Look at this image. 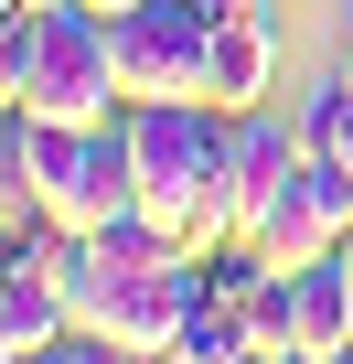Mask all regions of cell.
<instances>
[{"instance_id":"cell-8","label":"cell","mask_w":353,"mask_h":364,"mask_svg":"<svg viewBox=\"0 0 353 364\" xmlns=\"http://www.w3.org/2000/svg\"><path fill=\"white\" fill-rule=\"evenodd\" d=\"M75 332V300L43 268H0V353H54Z\"/></svg>"},{"instance_id":"cell-6","label":"cell","mask_w":353,"mask_h":364,"mask_svg":"<svg viewBox=\"0 0 353 364\" xmlns=\"http://www.w3.org/2000/svg\"><path fill=\"white\" fill-rule=\"evenodd\" d=\"M268 86H278V33H268L257 0H246V11H236V22H214V43H204V107L246 118Z\"/></svg>"},{"instance_id":"cell-3","label":"cell","mask_w":353,"mask_h":364,"mask_svg":"<svg viewBox=\"0 0 353 364\" xmlns=\"http://www.w3.org/2000/svg\"><path fill=\"white\" fill-rule=\"evenodd\" d=\"M204 0H139V11L118 22V75H129V107L150 97H204Z\"/></svg>"},{"instance_id":"cell-7","label":"cell","mask_w":353,"mask_h":364,"mask_svg":"<svg viewBox=\"0 0 353 364\" xmlns=\"http://www.w3.org/2000/svg\"><path fill=\"white\" fill-rule=\"evenodd\" d=\"M246 247H257L268 268H321V257L342 247V215L321 204V182H310V161H300V182L278 193V215H268V225H257Z\"/></svg>"},{"instance_id":"cell-1","label":"cell","mask_w":353,"mask_h":364,"mask_svg":"<svg viewBox=\"0 0 353 364\" xmlns=\"http://www.w3.org/2000/svg\"><path fill=\"white\" fill-rule=\"evenodd\" d=\"M0 204L11 225H65V236H97L107 215L139 204V171H129V118H97V129H65V118H22L0 129Z\"/></svg>"},{"instance_id":"cell-9","label":"cell","mask_w":353,"mask_h":364,"mask_svg":"<svg viewBox=\"0 0 353 364\" xmlns=\"http://www.w3.org/2000/svg\"><path fill=\"white\" fill-rule=\"evenodd\" d=\"M246 353H257V332H246L236 300H204V311L183 321V343H171V364H246Z\"/></svg>"},{"instance_id":"cell-15","label":"cell","mask_w":353,"mask_h":364,"mask_svg":"<svg viewBox=\"0 0 353 364\" xmlns=\"http://www.w3.org/2000/svg\"><path fill=\"white\" fill-rule=\"evenodd\" d=\"M342 279H353V236H342Z\"/></svg>"},{"instance_id":"cell-2","label":"cell","mask_w":353,"mask_h":364,"mask_svg":"<svg viewBox=\"0 0 353 364\" xmlns=\"http://www.w3.org/2000/svg\"><path fill=\"white\" fill-rule=\"evenodd\" d=\"M22 118H65V129H97L129 107V75H118V22L86 11V0H54L33 11V75L11 86Z\"/></svg>"},{"instance_id":"cell-10","label":"cell","mask_w":353,"mask_h":364,"mask_svg":"<svg viewBox=\"0 0 353 364\" xmlns=\"http://www.w3.org/2000/svg\"><path fill=\"white\" fill-rule=\"evenodd\" d=\"M86 11H107V22H129V11H139V0H86Z\"/></svg>"},{"instance_id":"cell-5","label":"cell","mask_w":353,"mask_h":364,"mask_svg":"<svg viewBox=\"0 0 353 364\" xmlns=\"http://www.w3.org/2000/svg\"><path fill=\"white\" fill-rule=\"evenodd\" d=\"M300 161H310V150H300V118H289V129H278L268 107L236 118V236H257V225L278 215V193L300 182Z\"/></svg>"},{"instance_id":"cell-4","label":"cell","mask_w":353,"mask_h":364,"mask_svg":"<svg viewBox=\"0 0 353 364\" xmlns=\"http://www.w3.org/2000/svg\"><path fill=\"white\" fill-rule=\"evenodd\" d=\"M214 300V279H204V257H171V268H129L118 289H107V311L86 321V332H118L129 353H171L183 343V321Z\"/></svg>"},{"instance_id":"cell-14","label":"cell","mask_w":353,"mask_h":364,"mask_svg":"<svg viewBox=\"0 0 353 364\" xmlns=\"http://www.w3.org/2000/svg\"><path fill=\"white\" fill-rule=\"evenodd\" d=\"M0 11H54V0H0Z\"/></svg>"},{"instance_id":"cell-12","label":"cell","mask_w":353,"mask_h":364,"mask_svg":"<svg viewBox=\"0 0 353 364\" xmlns=\"http://www.w3.org/2000/svg\"><path fill=\"white\" fill-rule=\"evenodd\" d=\"M332 75H342V86H353V22H342V65H332Z\"/></svg>"},{"instance_id":"cell-13","label":"cell","mask_w":353,"mask_h":364,"mask_svg":"<svg viewBox=\"0 0 353 364\" xmlns=\"http://www.w3.org/2000/svg\"><path fill=\"white\" fill-rule=\"evenodd\" d=\"M289 364H353V353H289Z\"/></svg>"},{"instance_id":"cell-11","label":"cell","mask_w":353,"mask_h":364,"mask_svg":"<svg viewBox=\"0 0 353 364\" xmlns=\"http://www.w3.org/2000/svg\"><path fill=\"white\" fill-rule=\"evenodd\" d=\"M0 364H65V343H54V353H0Z\"/></svg>"}]
</instances>
